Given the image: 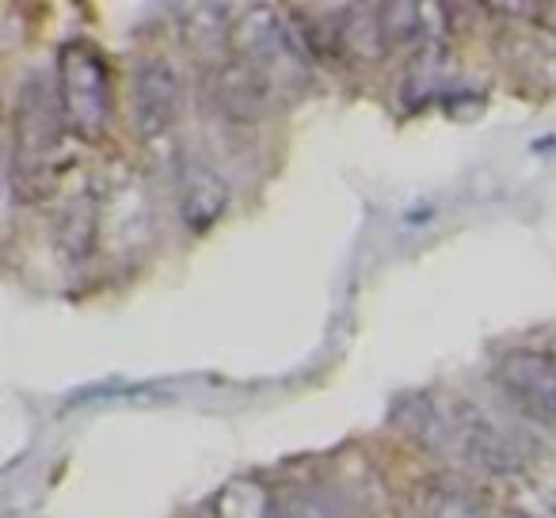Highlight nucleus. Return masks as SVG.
Instances as JSON below:
<instances>
[{"instance_id":"f257e3e1","label":"nucleus","mask_w":556,"mask_h":518,"mask_svg":"<svg viewBox=\"0 0 556 518\" xmlns=\"http://www.w3.org/2000/svg\"><path fill=\"white\" fill-rule=\"evenodd\" d=\"M393 424L431 454L477 465L495 477H510L526 465V454L510 431L488 419L477 404L446 393H408L396 401Z\"/></svg>"},{"instance_id":"f03ea898","label":"nucleus","mask_w":556,"mask_h":518,"mask_svg":"<svg viewBox=\"0 0 556 518\" xmlns=\"http://www.w3.org/2000/svg\"><path fill=\"white\" fill-rule=\"evenodd\" d=\"M70 123L58 103V92H50L39 77L27 80L16 103V126H12V184L20 191H42L58 179V172L70 164L65 153V138H70Z\"/></svg>"},{"instance_id":"7ed1b4c3","label":"nucleus","mask_w":556,"mask_h":518,"mask_svg":"<svg viewBox=\"0 0 556 518\" xmlns=\"http://www.w3.org/2000/svg\"><path fill=\"white\" fill-rule=\"evenodd\" d=\"M232 50H240V62L252 65L270 88H302L309 80V50L298 35L294 20L275 9H244V16L232 20Z\"/></svg>"},{"instance_id":"20e7f679","label":"nucleus","mask_w":556,"mask_h":518,"mask_svg":"<svg viewBox=\"0 0 556 518\" xmlns=\"http://www.w3.org/2000/svg\"><path fill=\"white\" fill-rule=\"evenodd\" d=\"M54 92L73 138H100L111 118V70L92 42H65L62 54H58Z\"/></svg>"},{"instance_id":"39448f33","label":"nucleus","mask_w":556,"mask_h":518,"mask_svg":"<svg viewBox=\"0 0 556 518\" xmlns=\"http://www.w3.org/2000/svg\"><path fill=\"white\" fill-rule=\"evenodd\" d=\"M495 386L526 419L556 431V358L545 351H507L492 370Z\"/></svg>"},{"instance_id":"423d86ee","label":"nucleus","mask_w":556,"mask_h":518,"mask_svg":"<svg viewBox=\"0 0 556 518\" xmlns=\"http://www.w3.org/2000/svg\"><path fill=\"white\" fill-rule=\"evenodd\" d=\"M179 115V77L164 58H149L134 73V126L146 141L172 130Z\"/></svg>"},{"instance_id":"0eeeda50","label":"nucleus","mask_w":556,"mask_h":518,"mask_svg":"<svg viewBox=\"0 0 556 518\" xmlns=\"http://www.w3.org/2000/svg\"><path fill=\"white\" fill-rule=\"evenodd\" d=\"M225 210H229V184L210 164L184 156L179 161V217L187 229L202 237L222 222Z\"/></svg>"},{"instance_id":"6e6552de","label":"nucleus","mask_w":556,"mask_h":518,"mask_svg":"<svg viewBox=\"0 0 556 518\" xmlns=\"http://www.w3.org/2000/svg\"><path fill=\"white\" fill-rule=\"evenodd\" d=\"M214 85H217V103H222L229 115H240V118L260 115V111L267 108L270 92H275V88L244 62H225L222 70H217Z\"/></svg>"},{"instance_id":"1a4fd4ad","label":"nucleus","mask_w":556,"mask_h":518,"mask_svg":"<svg viewBox=\"0 0 556 518\" xmlns=\"http://www.w3.org/2000/svg\"><path fill=\"white\" fill-rule=\"evenodd\" d=\"M214 518H278V495L255 477H232L214 495Z\"/></svg>"},{"instance_id":"9d476101","label":"nucleus","mask_w":556,"mask_h":518,"mask_svg":"<svg viewBox=\"0 0 556 518\" xmlns=\"http://www.w3.org/2000/svg\"><path fill=\"white\" fill-rule=\"evenodd\" d=\"M179 31H184L187 47L191 50H225L232 47V20H225L229 12L222 4H187L179 9Z\"/></svg>"},{"instance_id":"9b49d317","label":"nucleus","mask_w":556,"mask_h":518,"mask_svg":"<svg viewBox=\"0 0 556 518\" xmlns=\"http://www.w3.org/2000/svg\"><path fill=\"white\" fill-rule=\"evenodd\" d=\"M424 16V4H381V27H386L389 50L416 47V42L431 39V20Z\"/></svg>"},{"instance_id":"f8f14e48","label":"nucleus","mask_w":556,"mask_h":518,"mask_svg":"<svg viewBox=\"0 0 556 518\" xmlns=\"http://www.w3.org/2000/svg\"><path fill=\"white\" fill-rule=\"evenodd\" d=\"M278 518H351L340 503L320 488H290L278 495Z\"/></svg>"},{"instance_id":"ddd939ff","label":"nucleus","mask_w":556,"mask_h":518,"mask_svg":"<svg viewBox=\"0 0 556 518\" xmlns=\"http://www.w3.org/2000/svg\"><path fill=\"white\" fill-rule=\"evenodd\" d=\"M424 518H492L477 500L450 488H431L424 500Z\"/></svg>"},{"instance_id":"4468645a","label":"nucleus","mask_w":556,"mask_h":518,"mask_svg":"<svg viewBox=\"0 0 556 518\" xmlns=\"http://www.w3.org/2000/svg\"><path fill=\"white\" fill-rule=\"evenodd\" d=\"M518 515L522 518H556V495H526L518 503Z\"/></svg>"},{"instance_id":"2eb2a0df","label":"nucleus","mask_w":556,"mask_h":518,"mask_svg":"<svg viewBox=\"0 0 556 518\" xmlns=\"http://www.w3.org/2000/svg\"><path fill=\"white\" fill-rule=\"evenodd\" d=\"M541 16H545L541 24H545L548 31H553V39H556V4H545V9H541Z\"/></svg>"}]
</instances>
